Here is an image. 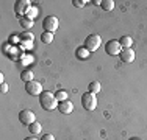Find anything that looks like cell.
Returning a JSON list of instances; mask_svg holds the SVG:
<instances>
[{
  "label": "cell",
  "mask_w": 147,
  "mask_h": 140,
  "mask_svg": "<svg viewBox=\"0 0 147 140\" xmlns=\"http://www.w3.org/2000/svg\"><path fill=\"white\" fill-rule=\"evenodd\" d=\"M39 103H41V107H42L44 111H53V109H57V107H58L59 101L57 100L55 93H52V92H42L39 95Z\"/></svg>",
  "instance_id": "6da1fadb"
},
{
  "label": "cell",
  "mask_w": 147,
  "mask_h": 140,
  "mask_svg": "<svg viewBox=\"0 0 147 140\" xmlns=\"http://www.w3.org/2000/svg\"><path fill=\"white\" fill-rule=\"evenodd\" d=\"M82 104H83V107H85L86 111H94L97 107V97H96V93H91V92L83 93Z\"/></svg>",
  "instance_id": "7a4b0ae2"
},
{
  "label": "cell",
  "mask_w": 147,
  "mask_h": 140,
  "mask_svg": "<svg viewBox=\"0 0 147 140\" xmlns=\"http://www.w3.org/2000/svg\"><path fill=\"white\" fill-rule=\"evenodd\" d=\"M59 27V20L57 16H47L42 20V28L44 31H49V33H55Z\"/></svg>",
  "instance_id": "3957f363"
},
{
  "label": "cell",
  "mask_w": 147,
  "mask_h": 140,
  "mask_svg": "<svg viewBox=\"0 0 147 140\" xmlns=\"http://www.w3.org/2000/svg\"><path fill=\"white\" fill-rule=\"evenodd\" d=\"M100 44H102V39H100L99 34H89L85 39V45L83 47H86L89 51H96L100 47Z\"/></svg>",
  "instance_id": "277c9868"
},
{
  "label": "cell",
  "mask_w": 147,
  "mask_h": 140,
  "mask_svg": "<svg viewBox=\"0 0 147 140\" xmlns=\"http://www.w3.org/2000/svg\"><path fill=\"white\" fill-rule=\"evenodd\" d=\"M25 90L27 93L31 97H39L41 93H42V84L39 81H30V83H25Z\"/></svg>",
  "instance_id": "5b68a950"
},
{
  "label": "cell",
  "mask_w": 147,
  "mask_h": 140,
  "mask_svg": "<svg viewBox=\"0 0 147 140\" xmlns=\"http://www.w3.org/2000/svg\"><path fill=\"white\" fill-rule=\"evenodd\" d=\"M19 120H20L22 125L30 126L31 123L36 121V114H34L33 111H30V109H24V111H20V114H19Z\"/></svg>",
  "instance_id": "8992f818"
},
{
  "label": "cell",
  "mask_w": 147,
  "mask_h": 140,
  "mask_svg": "<svg viewBox=\"0 0 147 140\" xmlns=\"http://www.w3.org/2000/svg\"><path fill=\"white\" fill-rule=\"evenodd\" d=\"M105 51L111 56H116V55H121L122 47H121V44H119V41L111 39V41L107 42V45H105Z\"/></svg>",
  "instance_id": "52a82bcc"
},
{
  "label": "cell",
  "mask_w": 147,
  "mask_h": 140,
  "mask_svg": "<svg viewBox=\"0 0 147 140\" xmlns=\"http://www.w3.org/2000/svg\"><path fill=\"white\" fill-rule=\"evenodd\" d=\"M31 8V2L30 0H17V2L14 3V11L17 16H22V14L28 13V9Z\"/></svg>",
  "instance_id": "ba28073f"
},
{
  "label": "cell",
  "mask_w": 147,
  "mask_h": 140,
  "mask_svg": "<svg viewBox=\"0 0 147 140\" xmlns=\"http://www.w3.org/2000/svg\"><path fill=\"white\" fill-rule=\"evenodd\" d=\"M121 61L122 62H127V64H130V62H133L135 61V56H136V53H135V50L133 48H122V51H121Z\"/></svg>",
  "instance_id": "9c48e42d"
},
{
  "label": "cell",
  "mask_w": 147,
  "mask_h": 140,
  "mask_svg": "<svg viewBox=\"0 0 147 140\" xmlns=\"http://www.w3.org/2000/svg\"><path fill=\"white\" fill-rule=\"evenodd\" d=\"M58 111L61 112L63 115H69V114H72V111H74V104L69 100L61 101V103L58 104Z\"/></svg>",
  "instance_id": "30bf717a"
},
{
  "label": "cell",
  "mask_w": 147,
  "mask_h": 140,
  "mask_svg": "<svg viewBox=\"0 0 147 140\" xmlns=\"http://www.w3.org/2000/svg\"><path fill=\"white\" fill-rule=\"evenodd\" d=\"M20 79H22V81H25V83L33 81V79H34V73H33V70H30V69L22 70V73H20Z\"/></svg>",
  "instance_id": "8fae6325"
},
{
  "label": "cell",
  "mask_w": 147,
  "mask_h": 140,
  "mask_svg": "<svg viewBox=\"0 0 147 140\" xmlns=\"http://www.w3.org/2000/svg\"><path fill=\"white\" fill-rule=\"evenodd\" d=\"M117 41H119V44H121L122 48H131V45H133V39L130 36H122L121 39H117Z\"/></svg>",
  "instance_id": "7c38bea8"
},
{
  "label": "cell",
  "mask_w": 147,
  "mask_h": 140,
  "mask_svg": "<svg viewBox=\"0 0 147 140\" xmlns=\"http://www.w3.org/2000/svg\"><path fill=\"white\" fill-rule=\"evenodd\" d=\"M89 55H91V51H89L86 47H80V48H77V58H78V59H88V58H89Z\"/></svg>",
  "instance_id": "4fadbf2b"
},
{
  "label": "cell",
  "mask_w": 147,
  "mask_h": 140,
  "mask_svg": "<svg viewBox=\"0 0 147 140\" xmlns=\"http://www.w3.org/2000/svg\"><path fill=\"white\" fill-rule=\"evenodd\" d=\"M28 129H30V132H31L33 135H36V134H39V132L42 131V126H41L39 121H34V123H31V125L28 126Z\"/></svg>",
  "instance_id": "5bb4252c"
},
{
  "label": "cell",
  "mask_w": 147,
  "mask_h": 140,
  "mask_svg": "<svg viewBox=\"0 0 147 140\" xmlns=\"http://www.w3.org/2000/svg\"><path fill=\"white\" fill-rule=\"evenodd\" d=\"M100 89H102V86H100L99 81H92V83H89V86H88V90L91 93H99Z\"/></svg>",
  "instance_id": "9a60e30c"
},
{
  "label": "cell",
  "mask_w": 147,
  "mask_h": 140,
  "mask_svg": "<svg viewBox=\"0 0 147 140\" xmlns=\"http://www.w3.org/2000/svg\"><path fill=\"white\" fill-rule=\"evenodd\" d=\"M100 6H102L103 11H111V9L114 8V2H113V0H102Z\"/></svg>",
  "instance_id": "2e32d148"
},
{
  "label": "cell",
  "mask_w": 147,
  "mask_h": 140,
  "mask_svg": "<svg viewBox=\"0 0 147 140\" xmlns=\"http://www.w3.org/2000/svg\"><path fill=\"white\" fill-rule=\"evenodd\" d=\"M41 41H42L44 44H50V42H53V33L44 31V33L41 34Z\"/></svg>",
  "instance_id": "e0dca14e"
},
{
  "label": "cell",
  "mask_w": 147,
  "mask_h": 140,
  "mask_svg": "<svg viewBox=\"0 0 147 140\" xmlns=\"http://www.w3.org/2000/svg\"><path fill=\"white\" fill-rule=\"evenodd\" d=\"M20 25H22L24 30L28 31L30 28L33 27V20H31V19H27V17H22V19H20Z\"/></svg>",
  "instance_id": "ac0fdd59"
},
{
  "label": "cell",
  "mask_w": 147,
  "mask_h": 140,
  "mask_svg": "<svg viewBox=\"0 0 147 140\" xmlns=\"http://www.w3.org/2000/svg\"><path fill=\"white\" fill-rule=\"evenodd\" d=\"M55 97H57V100L61 103V101H66V100H67V92H66V90H58V92L55 93Z\"/></svg>",
  "instance_id": "d6986e66"
},
{
  "label": "cell",
  "mask_w": 147,
  "mask_h": 140,
  "mask_svg": "<svg viewBox=\"0 0 147 140\" xmlns=\"http://www.w3.org/2000/svg\"><path fill=\"white\" fill-rule=\"evenodd\" d=\"M36 14H38V11H36V9H33V8H30L28 9V13H27V19H31V20H33V19H36Z\"/></svg>",
  "instance_id": "ffe728a7"
},
{
  "label": "cell",
  "mask_w": 147,
  "mask_h": 140,
  "mask_svg": "<svg viewBox=\"0 0 147 140\" xmlns=\"http://www.w3.org/2000/svg\"><path fill=\"white\" fill-rule=\"evenodd\" d=\"M74 6H77V8H82V6H85L86 5V2L85 0H74Z\"/></svg>",
  "instance_id": "44dd1931"
},
{
  "label": "cell",
  "mask_w": 147,
  "mask_h": 140,
  "mask_svg": "<svg viewBox=\"0 0 147 140\" xmlns=\"http://www.w3.org/2000/svg\"><path fill=\"white\" fill-rule=\"evenodd\" d=\"M22 39L33 41V34H31V33H28V31H25V33H22Z\"/></svg>",
  "instance_id": "7402d4cb"
},
{
  "label": "cell",
  "mask_w": 147,
  "mask_h": 140,
  "mask_svg": "<svg viewBox=\"0 0 147 140\" xmlns=\"http://www.w3.org/2000/svg\"><path fill=\"white\" fill-rule=\"evenodd\" d=\"M41 140H55V137H53L52 134H44V135H42V139H41Z\"/></svg>",
  "instance_id": "603a6c76"
},
{
  "label": "cell",
  "mask_w": 147,
  "mask_h": 140,
  "mask_svg": "<svg viewBox=\"0 0 147 140\" xmlns=\"http://www.w3.org/2000/svg\"><path fill=\"white\" fill-rule=\"evenodd\" d=\"M0 89H2V93H6V92H8V84L2 83V87H0Z\"/></svg>",
  "instance_id": "cb8c5ba5"
},
{
  "label": "cell",
  "mask_w": 147,
  "mask_h": 140,
  "mask_svg": "<svg viewBox=\"0 0 147 140\" xmlns=\"http://www.w3.org/2000/svg\"><path fill=\"white\" fill-rule=\"evenodd\" d=\"M24 140H39V139H36V137H27V139H24Z\"/></svg>",
  "instance_id": "d4e9b609"
}]
</instances>
